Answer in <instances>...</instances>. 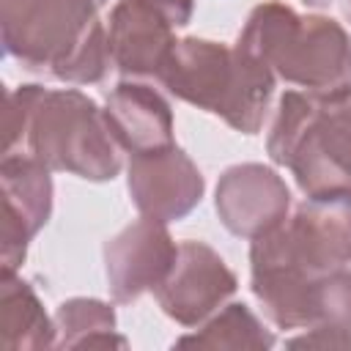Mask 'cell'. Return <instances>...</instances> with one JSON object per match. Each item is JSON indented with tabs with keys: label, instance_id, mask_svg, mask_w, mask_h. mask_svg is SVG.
<instances>
[{
	"label": "cell",
	"instance_id": "1",
	"mask_svg": "<svg viewBox=\"0 0 351 351\" xmlns=\"http://www.w3.org/2000/svg\"><path fill=\"white\" fill-rule=\"evenodd\" d=\"M99 11L96 0H0L3 49L60 82H101L112 60Z\"/></svg>",
	"mask_w": 351,
	"mask_h": 351
},
{
	"label": "cell",
	"instance_id": "2",
	"mask_svg": "<svg viewBox=\"0 0 351 351\" xmlns=\"http://www.w3.org/2000/svg\"><path fill=\"white\" fill-rule=\"evenodd\" d=\"M266 151L307 197L340 195L351 178V85L326 93L285 90Z\"/></svg>",
	"mask_w": 351,
	"mask_h": 351
},
{
	"label": "cell",
	"instance_id": "3",
	"mask_svg": "<svg viewBox=\"0 0 351 351\" xmlns=\"http://www.w3.org/2000/svg\"><path fill=\"white\" fill-rule=\"evenodd\" d=\"M176 99L219 115L230 129L255 134L263 126L274 74L247 49L208 38L176 41L165 69L156 77Z\"/></svg>",
	"mask_w": 351,
	"mask_h": 351
},
{
	"label": "cell",
	"instance_id": "4",
	"mask_svg": "<svg viewBox=\"0 0 351 351\" xmlns=\"http://www.w3.org/2000/svg\"><path fill=\"white\" fill-rule=\"evenodd\" d=\"M288 85L326 93L351 85V36L329 16L296 14L266 0L255 5L236 41Z\"/></svg>",
	"mask_w": 351,
	"mask_h": 351
},
{
	"label": "cell",
	"instance_id": "5",
	"mask_svg": "<svg viewBox=\"0 0 351 351\" xmlns=\"http://www.w3.org/2000/svg\"><path fill=\"white\" fill-rule=\"evenodd\" d=\"M22 148L49 170L85 181H112L121 173L118 143L110 134L104 110L77 88L49 90L36 85Z\"/></svg>",
	"mask_w": 351,
	"mask_h": 351
},
{
	"label": "cell",
	"instance_id": "6",
	"mask_svg": "<svg viewBox=\"0 0 351 351\" xmlns=\"http://www.w3.org/2000/svg\"><path fill=\"white\" fill-rule=\"evenodd\" d=\"M351 263V200L346 195L307 197L291 217L250 244V269H282L321 277Z\"/></svg>",
	"mask_w": 351,
	"mask_h": 351
},
{
	"label": "cell",
	"instance_id": "7",
	"mask_svg": "<svg viewBox=\"0 0 351 351\" xmlns=\"http://www.w3.org/2000/svg\"><path fill=\"white\" fill-rule=\"evenodd\" d=\"M236 288L239 280L217 250L203 241H181L170 274L154 293L167 318L181 326H200Z\"/></svg>",
	"mask_w": 351,
	"mask_h": 351
},
{
	"label": "cell",
	"instance_id": "8",
	"mask_svg": "<svg viewBox=\"0 0 351 351\" xmlns=\"http://www.w3.org/2000/svg\"><path fill=\"white\" fill-rule=\"evenodd\" d=\"M52 170L30 154H3L0 189H3V228L0 261L3 274H14L27 252L30 239L52 217Z\"/></svg>",
	"mask_w": 351,
	"mask_h": 351
},
{
	"label": "cell",
	"instance_id": "9",
	"mask_svg": "<svg viewBox=\"0 0 351 351\" xmlns=\"http://www.w3.org/2000/svg\"><path fill=\"white\" fill-rule=\"evenodd\" d=\"M176 255L178 244L162 219L143 217L118 230L104 241V274L112 299L129 304L145 291H156L170 274Z\"/></svg>",
	"mask_w": 351,
	"mask_h": 351
},
{
	"label": "cell",
	"instance_id": "10",
	"mask_svg": "<svg viewBox=\"0 0 351 351\" xmlns=\"http://www.w3.org/2000/svg\"><path fill=\"white\" fill-rule=\"evenodd\" d=\"M126 186L137 211L162 222L184 219L206 192V181L197 165L178 145L132 154L126 167Z\"/></svg>",
	"mask_w": 351,
	"mask_h": 351
},
{
	"label": "cell",
	"instance_id": "11",
	"mask_svg": "<svg viewBox=\"0 0 351 351\" xmlns=\"http://www.w3.org/2000/svg\"><path fill=\"white\" fill-rule=\"evenodd\" d=\"M214 208L219 222L241 239H255L288 217L291 189L282 176L261 162L230 165L214 192Z\"/></svg>",
	"mask_w": 351,
	"mask_h": 351
},
{
	"label": "cell",
	"instance_id": "12",
	"mask_svg": "<svg viewBox=\"0 0 351 351\" xmlns=\"http://www.w3.org/2000/svg\"><path fill=\"white\" fill-rule=\"evenodd\" d=\"M107 22L112 66L123 77H159L176 47L173 25L145 0H118Z\"/></svg>",
	"mask_w": 351,
	"mask_h": 351
},
{
	"label": "cell",
	"instance_id": "13",
	"mask_svg": "<svg viewBox=\"0 0 351 351\" xmlns=\"http://www.w3.org/2000/svg\"><path fill=\"white\" fill-rule=\"evenodd\" d=\"M104 118L115 143L129 154L159 151L173 143V110L151 85L123 80L107 93Z\"/></svg>",
	"mask_w": 351,
	"mask_h": 351
},
{
	"label": "cell",
	"instance_id": "14",
	"mask_svg": "<svg viewBox=\"0 0 351 351\" xmlns=\"http://www.w3.org/2000/svg\"><path fill=\"white\" fill-rule=\"evenodd\" d=\"M58 340L55 318H49L27 280L0 274V346L11 351H41Z\"/></svg>",
	"mask_w": 351,
	"mask_h": 351
},
{
	"label": "cell",
	"instance_id": "15",
	"mask_svg": "<svg viewBox=\"0 0 351 351\" xmlns=\"http://www.w3.org/2000/svg\"><path fill=\"white\" fill-rule=\"evenodd\" d=\"M115 310L90 296H74L58 304L55 348H126V337L115 332Z\"/></svg>",
	"mask_w": 351,
	"mask_h": 351
},
{
	"label": "cell",
	"instance_id": "16",
	"mask_svg": "<svg viewBox=\"0 0 351 351\" xmlns=\"http://www.w3.org/2000/svg\"><path fill=\"white\" fill-rule=\"evenodd\" d=\"M176 348H250V351H258V348H271L274 346V335L258 321V315L241 304V302H233V304H225L217 315L206 318V324L192 332V335H184L173 343Z\"/></svg>",
	"mask_w": 351,
	"mask_h": 351
},
{
	"label": "cell",
	"instance_id": "17",
	"mask_svg": "<svg viewBox=\"0 0 351 351\" xmlns=\"http://www.w3.org/2000/svg\"><path fill=\"white\" fill-rule=\"evenodd\" d=\"M315 326L351 332V269H337L310 282L307 329Z\"/></svg>",
	"mask_w": 351,
	"mask_h": 351
},
{
	"label": "cell",
	"instance_id": "18",
	"mask_svg": "<svg viewBox=\"0 0 351 351\" xmlns=\"http://www.w3.org/2000/svg\"><path fill=\"white\" fill-rule=\"evenodd\" d=\"M36 85H19L5 93V112H3V126H5V143L3 154H16L22 148L25 137V123H27V110L33 101Z\"/></svg>",
	"mask_w": 351,
	"mask_h": 351
},
{
	"label": "cell",
	"instance_id": "19",
	"mask_svg": "<svg viewBox=\"0 0 351 351\" xmlns=\"http://www.w3.org/2000/svg\"><path fill=\"white\" fill-rule=\"evenodd\" d=\"M288 346L291 348H351V332L315 326V329H307V335L288 340Z\"/></svg>",
	"mask_w": 351,
	"mask_h": 351
},
{
	"label": "cell",
	"instance_id": "20",
	"mask_svg": "<svg viewBox=\"0 0 351 351\" xmlns=\"http://www.w3.org/2000/svg\"><path fill=\"white\" fill-rule=\"evenodd\" d=\"M148 5H154L173 27H184L192 19L195 11V0H145Z\"/></svg>",
	"mask_w": 351,
	"mask_h": 351
},
{
	"label": "cell",
	"instance_id": "21",
	"mask_svg": "<svg viewBox=\"0 0 351 351\" xmlns=\"http://www.w3.org/2000/svg\"><path fill=\"white\" fill-rule=\"evenodd\" d=\"M304 5H313V8H326V5H332L335 0H302Z\"/></svg>",
	"mask_w": 351,
	"mask_h": 351
},
{
	"label": "cell",
	"instance_id": "22",
	"mask_svg": "<svg viewBox=\"0 0 351 351\" xmlns=\"http://www.w3.org/2000/svg\"><path fill=\"white\" fill-rule=\"evenodd\" d=\"M343 16L351 22V0H346V3H343Z\"/></svg>",
	"mask_w": 351,
	"mask_h": 351
},
{
	"label": "cell",
	"instance_id": "23",
	"mask_svg": "<svg viewBox=\"0 0 351 351\" xmlns=\"http://www.w3.org/2000/svg\"><path fill=\"white\" fill-rule=\"evenodd\" d=\"M340 195H346V197H348V200H351V178H348V184H346V189H343V192H340Z\"/></svg>",
	"mask_w": 351,
	"mask_h": 351
},
{
	"label": "cell",
	"instance_id": "24",
	"mask_svg": "<svg viewBox=\"0 0 351 351\" xmlns=\"http://www.w3.org/2000/svg\"><path fill=\"white\" fill-rule=\"evenodd\" d=\"M96 3H99V5H101V8H104V5H107V0H96Z\"/></svg>",
	"mask_w": 351,
	"mask_h": 351
}]
</instances>
